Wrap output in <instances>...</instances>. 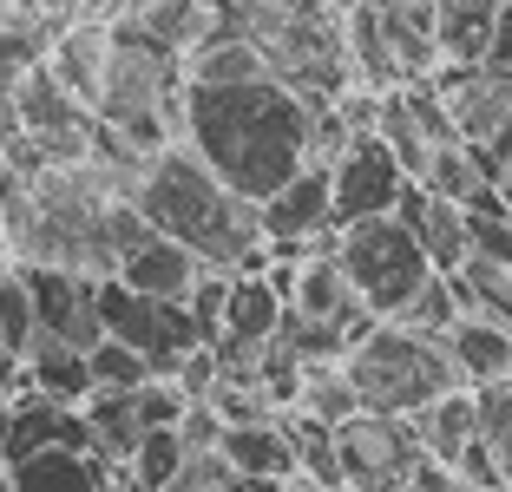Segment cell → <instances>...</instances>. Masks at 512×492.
I'll return each instance as SVG.
<instances>
[{
	"instance_id": "cell-22",
	"label": "cell",
	"mask_w": 512,
	"mask_h": 492,
	"mask_svg": "<svg viewBox=\"0 0 512 492\" xmlns=\"http://www.w3.org/2000/svg\"><path fill=\"white\" fill-rule=\"evenodd\" d=\"M407 427H414V440H421V460L453 466L460 453H467V440H473V394L467 388H460V394H440V401L421 407Z\"/></svg>"
},
{
	"instance_id": "cell-20",
	"label": "cell",
	"mask_w": 512,
	"mask_h": 492,
	"mask_svg": "<svg viewBox=\"0 0 512 492\" xmlns=\"http://www.w3.org/2000/svg\"><path fill=\"white\" fill-rule=\"evenodd\" d=\"M447 355H453V368H460V381H467V388L512 381V335H506V328H493V322L460 315V322L447 328Z\"/></svg>"
},
{
	"instance_id": "cell-14",
	"label": "cell",
	"mask_w": 512,
	"mask_h": 492,
	"mask_svg": "<svg viewBox=\"0 0 512 492\" xmlns=\"http://www.w3.org/2000/svg\"><path fill=\"white\" fill-rule=\"evenodd\" d=\"M197 276H204V263H197L191 250H178V243L151 237V230L119 256V269H112V283H125L132 296H151V302H184V289H191Z\"/></svg>"
},
{
	"instance_id": "cell-17",
	"label": "cell",
	"mask_w": 512,
	"mask_h": 492,
	"mask_svg": "<svg viewBox=\"0 0 512 492\" xmlns=\"http://www.w3.org/2000/svg\"><path fill=\"white\" fill-rule=\"evenodd\" d=\"M106 20H66L60 40H53V53H46V73L60 79L66 92H73L79 105H99V79H106Z\"/></svg>"
},
{
	"instance_id": "cell-33",
	"label": "cell",
	"mask_w": 512,
	"mask_h": 492,
	"mask_svg": "<svg viewBox=\"0 0 512 492\" xmlns=\"http://www.w3.org/2000/svg\"><path fill=\"white\" fill-rule=\"evenodd\" d=\"M230 479H237V473H230V460H224V453L211 447V453H184L178 479H171L165 492H224Z\"/></svg>"
},
{
	"instance_id": "cell-5",
	"label": "cell",
	"mask_w": 512,
	"mask_h": 492,
	"mask_svg": "<svg viewBox=\"0 0 512 492\" xmlns=\"http://www.w3.org/2000/svg\"><path fill=\"white\" fill-rule=\"evenodd\" d=\"M335 269H342V283L355 289L368 322H394L407 302L421 296V283L434 276L421 256V243L407 237L401 217H368V224H348L335 230Z\"/></svg>"
},
{
	"instance_id": "cell-16",
	"label": "cell",
	"mask_w": 512,
	"mask_h": 492,
	"mask_svg": "<svg viewBox=\"0 0 512 492\" xmlns=\"http://www.w3.org/2000/svg\"><path fill=\"white\" fill-rule=\"evenodd\" d=\"M493 20H499V0H434V53H440V66H447V73L486 66Z\"/></svg>"
},
{
	"instance_id": "cell-12",
	"label": "cell",
	"mask_w": 512,
	"mask_h": 492,
	"mask_svg": "<svg viewBox=\"0 0 512 492\" xmlns=\"http://www.w3.org/2000/svg\"><path fill=\"white\" fill-rule=\"evenodd\" d=\"M394 217L407 224V237L421 243V256H427V269H434V276H453V269L467 263V210H460V204L427 197L421 184H401Z\"/></svg>"
},
{
	"instance_id": "cell-3",
	"label": "cell",
	"mask_w": 512,
	"mask_h": 492,
	"mask_svg": "<svg viewBox=\"0 0 512 492\" xmlns=\"http://www.w3.org/2000/svg\"><path fill=\"white\" fill-rule=\"evenodd\" d=\"M342 381L362 414L381 420H414L440 394H460V368L447 355V335H414L401 322H368L342 355Z\"/></svg>"
},
{
	"instance_id": "cell-24",
	"label": "cell",
	"mask_w": 512,
	"mask_h": 492,
	"mask_svg": "<svg viewBox=\"0 0 512 492\" xmlns=\"http://www.w3.org/2000/svg\"><path fill=\"white\" fill-rule=\"evenodd\" d=\"M348 414H362V407H355V394H348V381H342V361H329V368H302V388H296L289 420H309V427L335 433Z\"/></svg>"
},
{
	"instance_id": "cell-39",
	"label": "cell",
	"mask_w": 512,
	"mask_h": 492,
	"mask_svg": "<svg viewBox=\"0 0 512 492\" xmlns=\"http://www.w3.org/2000/svg\"><path fill=\"white\" fill-rule=\"evenodd\" d=\"M499 197H506V210H512V164H506V178H499Z\"/></svg>"
},
{
	"instance_id": "cell-13",
	"label": "cell",
	"mask_w": 512,
	"mask_h": 492,
	"mask_svg": "<svg viewBox=\"0 0 512 492\" xmlns=\"http://www.w3.org/2000/svg\"><path fill=\"white\" fill-rule=\"evenodd\" d=\"M283 309L302 315V322H329V328H342L348 342H355V335L368 328V315H362V302H355V289L342 283L335 256H302V263H296V283H289V296H283Z\"/></svg>"
},
{
	"instance_id": "cell-40",
	"label": "cell",
	"mask_w": 512,
	"mask_h": 492,
	"mask_svg": "<svg viewBox=\"0 0 512 492\" xmlns=\"http://www.w3.org/2000/svg\"><path fill=\"white\" fill-rule=\"evenodd\" d=\"M0 447H7V407H0Z\"/></svg>"
},
{
	"instance_id": "cell-23",
	"label": "cell",
	"mask_w": 512,
	"mask_h": 492,
	"mask_svg": "<svg viewBox=\"0 0 512 492\" xmlns=\"http://www.w3.org/2000/svg\"><path fill=\"white\" fill-rule=\"evenodd\" d=\"M178 73H184V86H250V79H270L243 40H197L178 60Z\"/></svg>"
},
{
	"instance_id": "cell-10",
	"label": "cell",
	"mask_w": 512,
	"mask_h": 492,
	"mask_svg": "<svg viewBox=\"0 0 512 492\" xmlns=\"http://www.w3.org/2000/svg\"><path fill=\"white\" fill-rule=\"evenodd\" d=\"M263 243H309L316 256H335V217H329V164H302L283 191L256 204Z\"/></svg>"
},
{
	"instance_id": "cell-25",
	"label": "cell",
	"mask_w": 512,
	"mask_h": 492,
	"mask_svg": "<svg viewBox=\"0 0 512 492\" xmlns=\"http://www.w3.org/2000/svg\"><path fill=\"white\" fill-rule=\"evenodd\" d=\"M473 394V440L493 453L499 479L512 492V381H493V388H467Z\"/></svg>"
},
{
	"instance_id": "cell-37",
	"label": "cell",
	"mask_w": 512,
	"mask_h": 492,
	"mask_svg": "<svg viewBox=\"0 0 512 492\" xmlns=\"http://www.w3.org/2000/svg\"><path fill=\"white\" fill-rule=\"evenodd\" d=\"M27 7H40V14H73V0H27Z\"/></svg>"
},
{
	"instance_id": "cell-35",
	"label": "cell",
	"mask_w": 512,
	"mask_h": 492,
	"mask_svg": "<svg viewBox=\"0 0 512 492\" xmlns=\"http://www.w3.org/2000/svg\"><path fill=\"white\" fill-rule=\"evenodd\" d=\"M486 66L512 73V0H499V20H493V46H486Z\"/></svg>"
},
{
	"instance_id": "cell-18",
	"label": "cell",
	"mask_w": 512,
	"mask_h": 492,
	"mask_svg": "<svg viewBox=\"0 0 512 492\" xmlns=\"http://www.w3.org/2000/svg\"><path fill=\"white\" fill-rule=\"evenodd\" d=\"M112 473L99 453H66V447H46L27 453V460L7 466V486L14 492H112Z\"/></svg>"
},
{
	"instance_id": "cell-11",
	"label": "cell",
	"mask_w": 512,
	"mask_h": 492,
	"mask_svg": "<svg viewBox=\"0 0 512 492\" xmlns=\"http://www.w3.org/2000/svg\"><path fill=\"white\" fill-rule=\"evenodd\" d=\"M46 447L92 453V433H86V420H79V407L40 401V394L20 388L14 401H7V447H0V466L27 460V453H46Z\"/></svg>"
},
{
	"instance_id": "cell-27",
	"label": "cell",
	"mask_w": 512,
	"mask_h": 492,
	"mask_svg": "<svg viewBox=\"0 0 512 492\" xmlns=\"http://www.w3.org/2000/svg\"><path fill=\"white\" fill-rule=\"evenodd\" d=\"M178 466H184L178 427H158V433H138L132 460H125L119 473H125V486H132V492H165L171 479H178Z\"/></svg>"
},
{
	"instance_id": "cell-21",
	"label": "cell",
	"mask_w": 512,
	"mask_h": 492,
	"mask_svg": "<svg viewBox=\"0 0 512 492\" xmlns=\"http://www.w3.org/2000/svg\"><path fill=\"white\" fill-rule=\"evenodd\" d=\"M276 322H283V302L263 276H230V296H224V328L217 342H243V348H263L276 342Z\"/></svg>"
},
{
	"instance_id": "cell-32",
	"label": "cell",
	"mask_w": 512,
	"mask_h": 492,
	"mask_svg": "<svg viewBox=\"0 0 512 492\" xmlns=\"http://www.w3.org/2000/svg\"><path fill=\"white\" fill-rule=\"evenodd\" d=\"M184 394L171 388V381H145V388H132V414H138V433H158V427H178L184 420Z\"/></svg>"
},
{
	"instance_id": "cell-29",
	"label": "cell",
	"mask_w": 512,
	"mask_h": 492,
	"mask_svg": "<svg viewBox=\"0 0 512 492\" xmlns=\"http://www.w3.org/2000/svg\"><path fill=\"white\" fill-rule=\"evenodd\" d=\"M401 328H414V335H447L453 322H460V302H453V283L447 276H427L421 283V296L407 302L401 315H394Z\"/></svg>"
},
{
	"instance_id": "cell-42",
	"label": "cell",
	"mask_w": 512,
	"mask_h": 492,
	"mask_svg": "<svg viewBox=\"0 0 512 492\" xmlns=\"http://www.w3.org/2000/svg\"><path fill=\"white\" fill-rule=\"evenodd\" d=\"M0 263H7V250H0Z\"/></svg>"
},
{
	"instance_id": "cell-26",
	"label": "cell",
	"mask_w": 512,
	"mask_h": 492,
	"mask_svg": "<svg viewBox=\"0 0 512 492\" xmlns=\"http://www.w3.org/2000/svg\"><path fill=\"white\" fill-rule=\"evenodd\" d=\"M138 27L184 60V53H191V46L211 33V0H151L145 14H138Z\"/></svg>"
},
{
	"instance_id": "cell-9",
	"label": "cell",
	"mask_w": 512,
	"mask_h": 492,
	"mask_svg": "<svg viewBox=\"0 0 512 492\" xmlns=\"http://www.w3.org/2000/svg\"><path fill=\"white\" fill-rule=\"evenodd\" d=\"M20 289L33 302V335H53V342L79 348L86 355L99 342V309H92V276H73V269H46V263H14Z\"/></svg>"
},
{
	"instance_id": "cell-36",
	"label": "cell",
	"mask_w": 512,
	"mask_h": 492,
	"mask_svg": "<svg viewBox=\"0 0 512 492\" xmlns=\"http://www.w3.org/2000/svg\"><path fill=\"white\" fill-rule=\"evenodd\" d=\"M14 394H20V355H14V348H0V407L14 401Z\"/></svg>"
},
{
	"instance_id": "cell-4",
	"label": "cell",
	"mask_w": 512,
	"mask_h": 492,
	"mask_svg": "<svg viewBox=\"0 0 512 492\" xmlns=\"http://www.w3.org/2000/svg\"><path fill=\"white\" fill-rule=\"evenodd\" d=\"M106 79H99V105L92 119L112 125L132 151H165L178 145V92H184V73H178V53L158 46L138 20H106Z\"/></svg>"
},
{
	"instance_id": "cell-6",
	"label": "cell",
	"mask_w": 512,
	"mask_h": 492,
	"mask_svg": "<svg viewBox=\"0 0 512 492\" xmlns=\"http://www.w3.org/2000/svg\"><path fill=\"white\" fill-rule=\"evenodd\" d=\"M92 309H99V335L119 342V348H132V355L145 361L151 381H171L178 361L191 355V348H204V342H197V328H191V315H184V302L132 296V289L112 283V276L92 289Z\"/></svg>"
},
{
	"instance_id": "cell-1",
	"label": "cell",
	"mask_w": 512,
	"mask_h": 492,
	"mask_svg": "<svg viewBox=\"0 0 512 492\" xmlns=\"http://www.w3.org/2000/svg\"><path fill=\"white\" fill-rule=\"evenodd\" d=\"M178 145L191 151L230 197L263 204L309 164V112L289 86H184L178 92Z\"/></svg>"
},
{
	"instance_id": "cell-31",
	"label": "cell",
	"mask_w": 512,
	"mask_h": 492,
	"mask_svg": "<svg viewBox=\"0 0 512 492\" xmlns=\"http://www.w3.org/2000/svg\"><path fill=\"white\" fill-rule=\"evenodd\" d=\"M27 342H33V302H27V289H20L14 263H0V348L27 355Z\"/></svg>"
},
{
	"instance_id": "cell-8",
	"label": "cell",
	"mask_w": 512,
	"mask_h": 492,
	"mask_svg": "<svg viewBox=\"0 0 512 492\" xmlns=\"http://www.w3.org/2000/svg\"><path fill=\"white\" fill-rule=\"evenodd\" d=\"M401 164L388 158V145H381L375 132L348 138L342 151L329 158V217L335 230L348 224H368V217H388L394 197H401Z\"/></svg>"
},
{
	"instance_id": "cell-41",
	"label": "cell",
	"mask_w": 512,
	"mask_h": 492,
	"mask_svg": "<svg viewBox=\"0 0 512 492\" xmlns=\"http://www.w3.org/2000/svg\"><path fill=\"white\" fill-rule=\"evenodd\" d=\"M0 492H14V486H7V466H0Z\"/></svg>"
},
{
	"instance_id": "cell-38",
	"label": "cell",
	"mask_w": 512,
	"mask_h": 492,
	"mask_svg": "<svg viewBox=\"0 0 512 492\" xmlns=\"http://www.w3.org/2000/svg\"><path fill=\"white\" fill-rule=\"evenodd\" d=\"M348 7H362V0H322V14H329V20H342Z\"/></svg>"
},
{
	"instance_id": "cell-30",
	"label": "cell",
	"mask_w": 512,
	"mask_h": 492,
	"mask_svg": "<svg viewBox=\"0 0 512 492\" xmlns=\"http://www.w3.org/2000/svg\"><path fill=\"white\" fill-rule=\"evenodd\" d=\"M224 296H230L224 269H204V276L184 289V315H191V328H197V342H204V348H211L217 328H224Z\"/></svg>"
},
{
	"instance_id": "cell-2",
	"label": "cell",
	"mask_w": 512,
	"mask_h": 492,
	"mask_svg": "<svg viewBox=\"0 0 512 492\" xmlns=\"http://www.w3.org/2000/svg\"><path fill=\"white\" fill-rule=\"evenodd\" d=\"M132 210H138V224H145L151 237L178 243V250H191L204 269H224V276L237 269L243 250L263 243V230H256V204L230 197L184 145H165V151H151V158H145L138 191H132Z\"/></svg>"
},
{
	"instance_id": "cell-19",
	"label": "cell",
	"mask_w": 512,
	"mask_h": 492,
	"mask_svg": "<svg viewBox=\"0 0 512 492\" xmlns=\"http://www.w3.org/2000/svg\"><path fill=\"white\" fill-rule=\"evenodd\" d=\"M20 388L40 394V401H60V407H79L92 394V374H86V355L53 335H33L27 355H20Z\"/></svg>"
},
{
	"instance_id": "cell-7",
	"label": "cell",
	"mask_w": 512,
	"mask_h": 492,
	"mask_svg": "<svg viewBox=\"0 0 512 492\" xmlns=\"http://www.w3.org/2000/svg\"><path fill=\"white\" fill-rule=\"evenodd\" d=\"M329 440H335V466H342V492H407V479L421 466V440L407 420L348 414Z\"/></svg>"
},
{
	"instance_id": "cell-28",
	"label": "cell",
	"mask_w": 512,
	"mask_h": 492,
	"mask_svg": "<svg viewBox=\"0 0 512 492\" xmlns=\"http://www.w3.org/2000/svg\"><path fill=\"white\" fill-rule=\"evenodd\" d=\"M86 374H92V388H106V394H132V388H145V381H151L145 361H138L132 348L106 342V335L86 348Z\"/></svg>"
},
{
	"instance_id": "cell-34",
	"label": "cell",
	"mask_w": 512,
	"mask_h": 492,
	"mask_svg": "<svg viewBox=\"0 0 512 492\" xmlns=\"http://www.w3.org/2000/svg\"><path fill=\"white\" fill-rule=\"evenodd\" d=\"M171 388H178L184 401H204V394L217 388V355L211 348H191V355L178 361V374H171Z\"/></svg>"
},
{
	"instance_id": "cell-15",
	"label": "cell",
	"mask_w": 512,
	"mask_h": 492,
	"mask_svg": "<svg viewBox=\"0 0 512 492\" xmlns=\"http://www.w3.org/2000/svg\"><path fill=\"white\" fill-rule=\"evenodd\" d=\"M217 453L230 460V473H237V479H256V486H289V479H296V440H289V420L224 427Z\"/></svg>"
}]
</instances>
